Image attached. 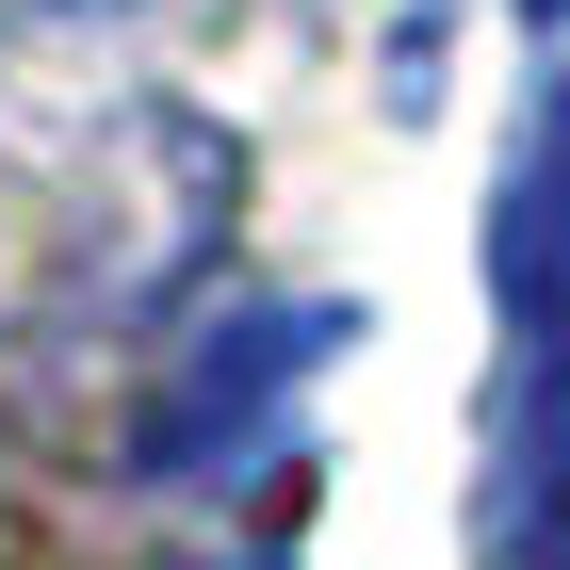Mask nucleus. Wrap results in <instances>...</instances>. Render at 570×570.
<instances>
[{"mask_svg": "<svg viewBox=\"0 0 570 570\" xmlns=\"http://www.w3.org/2000/svg\"><path fill=\"white\" fill-rule=\"evenodd\" d=\"M309 343H343V309H228V326H196V358L164 375V407H147V473H228L245 440L277 424V392L309 375Z\"/></svg>", "mask_w": 570, "mask_h": 570, "instance_id": "nucleus-1", "label": "nucleus"}, {"mask_svg": "<svg viewBox=\"0 0 570 570\" xmlns=\"http://www.w3.org/2000/svg\"><path fill=\"white\" fill-rule=\"evenodd\" d=\"M228 0H0V66L33 82H131L164 49H196Z\"/></svg>", "mask_w": 570, "mask_h": 570, "instance_id": "nucleus-2", "label": "nucleus"}]
</instances>
